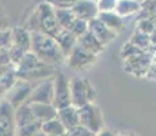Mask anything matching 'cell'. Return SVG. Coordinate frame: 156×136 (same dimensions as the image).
I'll list each match as a JSON object with an SVG mask.
<instances>
[{"mask_svg": "<svg viewBox=\"0 0 156 136\" xmlns=\"http://www.w3.org/2000/svg\"><path fill=\"white\" fill-rule=\"evenodd\" d=\"M30 31H40L49 34L52 37H57L61 31L58 22L56 18V10L48 2H42L37 6L27 19V25L25 26Z\"/></svg>", "mask_w": 156, "mask_h": 136, "instance_id": "obj_1", "label": "cell"}, {"mask_svg": "<svg viewBox=\"0 0 156 136\" xmlns=\"http://www.w3.org/2000/svg\"><path fill=\"white\" fill-rule=\"evenodd\" d=\"M31 50L40 57L41 61L53 67L67 59L56 38L40 31H31Z\"/></svg>", "mask_w": 156, "mask_h": 136, "instance_id": "obj_2", "label": "cell"}, {"mask_svg": "<svg viewBox=\"0 0 156 136\" xmlns=\"http://www.w3.org/2000/svg\"><path fill=\"white\" fill-rule=\"evenodd\" d=\"M71 91H72V105L76 108H82L90 102H95L97 90L91 83L83 78H73L71 80Z\"/></svg>", "mask_w": 156, "mask_h": 136, "instance_id": "obj_3", "label": "cell"}, {"mask_svg": "<svg viewBox=\"0 0 156 136\" xmlns=\"http://www.w3.org/2000/svg\"><path fill=\"white\" fill-rule=\"evenodd\" d=\"M79 120H80V125H84L86 128L91 129L95 134L101 132L105 128L102 109L95 102H90L84 106L79 108Z\"/></svg>", "mask_w": 156, "mask_h": 136, "instance_id": "obj_4", "label": "cell"}, {"mask_svg": "<svg viewBox=\"0 0 156 136\" xmlns=\"http://www.w3.org/2000/svg\"><path fill=\"white\" fill-rule=\"evenodd\" d=\"M55 101L53 105L57 109L67 108L72 105V91H71V80L62 72H56L55 76Z\"/></svg>", "mask_w": 156, "mask_h": 136, "instance_id": "obj_5", "label": "cell"}, {"mask_svg": "<svg viewBox=\"0 0 156 136\" xmlns=\"http://www.w3.org/2000/svg\"><path fill=\"white\" fill-rule=\"evenodd\" d=\"M95 61H97V54L86 50L79 44L73 48V50L67 57L68 67L73 71H84V69L91 67Z\"/></svg>", "mask_w": 156, "mask_h": 136, "instance_id": "obj_6", "label": "cell"}, {"mask_svg": "<svg viewBox=\"0 0 156 136\" xmlns=\"http://www.w3.org/2000/svg\"><path fill=\"white\" fill-rule=\"evenodd\" d=\"M34 87L35 86H33V83L30 80L19 78L18 82L15 83V86L4 95V98L16 108V106H19V105L25 104V102H29L30 95H31Z\"/></svg>", "mask_w": 156, "mask_h": 136, "instance_id": "obj_7", "label": "cell"}, {"mask_svg": "<svg viewBox=\"0 0 156 136\" xmlns=\"http://www.w3.org/2000/svg\"><path fill=\"white\" fill-rule=\"evenodd\" d=\"M55 101V80L53 78L50 79H44L42 82L35 84L31 95H30L29 104H53Z\"/></svg>", "mask_w": 156, "mask_h": 136, "instance_id": "obj_8", "label": "cell"}, {"mask_svg": "<svg viewBox=\"0 0 156 136\" xmlns=\"http://www.w3.org/2000/svg\"><path fill=\"white\" fill-rule=\"evenodd\" d=\"M2 136H16L15 106L5 98L2 101Z\"/></svg>", "mask_w": 156, "mask_h": 136, "instance_id": "obj_9", "label": "cell"}, {"mask_svg": "<svg viewBox=\"0 0 156 136\" xmlns=\"http://www.w3.org/2000/svg\"><path fill=\"white\" fill-rule=\"evenodd\" d=\"M72 11L79 19H84L87 22L98 18L99 15V8L98 3L94 0H77L72 7Z\"/></svg>", "mask_w": 156, "mask_h": 136, "instance_id": "obj_10", "label": "cell"}, {"mask_svg": "<svg viewBox=\"0 0 156 136\" xmlns=\"http://www.w3.org/2000/svg\"><path fill=\"white\" fill-rule=\"evenodd\" d=\"M88 30L105 45V46L117 37V33L113 31L112 29H109V27L105 25L99 18H95V19L90 20L88 22Z\"/></svg>", "mask_w": 156, "mask_h": 136, "instance_id": "obj_11", "label": "cell"}, {"mask_svg": "<svg viewBox=\"0 0 156 136\" xmlns=\"http://www.w3.org/2000/svg\"><path fill=\"white\" fill-rule=\"evenodd\" d=\"M30 105H31L35 120L41 124L56 119L57 113H58V109L53 104H38V102H35V104H30Z\"/></svg>", "mask_w": 156, "mask_h": 136, "instance_id": "obj_12", "label": "cell"}, {"mask_svg": "<svg viewBox=\"0 0 156 136\" xmlns=\"http://www.w3.org/2000/svg\"><path fill=\"white\" fill-rule=\"evenodd\" d=\"M57 119L64 124V127L67 128V131H69V129L75 128V127H77L80 124V120H79V108L71 105V106L58 109Z\"/></svg>", "mask_w": 156, "mask_h": 136, "instance_id": "obj_13", "label": "cell"}, {"mask_svg": "<svg viewBox=\"0 0 156 136\" xmlns=\"http://www.w3.org/2000/svg\"><path fill=\"white\" fill-rule=\"evenodd\" d=\"M35 121L37 120H35L31 105L29 102H25V104L15 108V124H16V128L29 125V124H33Z\"/></svg>", "mask_w": 156, "mask_h": 136, "instance_id": "obj_14", "label": "cell"}, {"mask_svg": "<svg viewBox=\"0 0 156 136\" xmlns=\"http://www.w3.org/2000/svg\"><path fill=\"white\" fill-rule=\"evenodd\" d=\"M56 40L58 42L62 53L65 54V57H68L69 53L73 50V48L77 45V40H79V38H77L69 29H62L61 31H60V34L56 37Z\"/></svg>", "mask_w": 156, "mask_h": 136, "instance_id": "obj_15", "label": "cell"}, {"mask_svg": "<svg viewBox=\"0 0 156 136\" xmlns=\"http://www.w3.org/2000/svg\"><path fill=\"white\" fill-rule=\"evenodd\" d=\"M42 64H44V61H41L40 57L33 52V50H29V52L25 54V57L22 59V61L16 65L18 74H19V75L29 74V72H33L34 69H37L38 67H41Z\"/></svg>", "mask_w": 156, "mask_h": 136, "instance_id": "obj_16", "label": "cell"}, {"mask_svg": "<svg viewBox=\"0 0 156 136\" xmlns=\"http://www.w3.org/2000/svg\"><path fill=\"white\" fill-rule=\"evenodd\" d=\"M77 44H79L80 46L84 48L86 50L97 54V56L105 49V45L102 44V42L98 40V38L95 37L91 31H90V30L88 31H86L83 35H80L79 40H77Z\"/></svg>", "mask_w": 156, "mask_h": 136, "instance_id": "obj_17", "label": "cell"}, {"mask_svg": "<svg viewBox=\"0 0 156 136\" xmlns=\"http://www.w3.org/2000/svg\"><path fill=\"white\" fill-rule=\"evenodd\" d=\"M14 45L23 48L26 50H31V31L26 27H15L12 30Z\"/></svg>", "mask_w": 156, "mask_h": 136, "instance_id": "obj_18", "label": "cell"}, {"mask_svg": "<svg viewBox=\"0 0 156 136\" xmlns=\"http://www.w3.org/2000/svg\"><path fill=\"white\" fill-rule=\"evenodd\" d=\"M141 7L143 4L140 2H137V0H118L115 13L124 18V17H129L132 14L139 13L141 10Z\"/></svg>", "mask_w": 156, "mask_h": 136, "instance_id": "obj_19", "label": "cell"}, {"mask_svg": "<svg viewBox=\"0 0 156 136\" xmlns=\"http://www.w3.org/2000/svg\"><path fill=\"white\" fill-rule=\"evenodd\" d=\"M98 18H99L109 29H112L113 31H115L117 34H118V31L124 27L122 17L117 14L115 11H112V13H99Z\"/></svg>", "mask_w": 156, "mask_h": 136, "instance_id": "obj_20", "label": "cell"}, {"mask_svg": "<svg viewBox=\"0 0 156 136\" xmlns=\"http://www.w3.org/2000/svg\"><path fill=\"white\" fill-rule=\"evenodd\" d=\"M56 10V18L57 22L61 29H69L76 19V15L73 14L72 8H55Z\"/></svg>", "mask_w": 156, "mask_h": 136, "instance_id": "obj_21", "label": "cell"}, {"mask_svg": "<svg viewBox=\"0 0 156 136\" xmlns=\"http://www.w3.org/2000/svg\"><path fill=\"white\" fill-rule=\"evenodd\" d=\"M41 129H42L46 135H53V136H61V135H64L68 132L67 128L64 127V124L60 121L57 117L53 120H49V121L44 123Z\"/></svg>", "mask_w": 156, "mask_h": 136, "instance_id": "obj_22", "label": "cell"}, {"mask_svg": "<svg viewBox=\"0 0 156 136\" xmlns=\"http://www.w3.org/2000/svg\"><path fill=\"white\" fill-rule=\"evenodd\" d=\"M41 128H42V124L35 121L33 124H29V125L16 128V136H34L37 132L41 131Z\"/></svg>", "mask_w": 156, "mask_h": 136, "instance_id": "obj_23", "label": "cell"}, {"mask_svg": "<svg viewBox=\"0 0 156 136\" xmlns=\"http://www.w3.org/2000/svg\"><path fill=\"white\" fill-rule=\"evenodd\" d=\"M69 30L76 35L77 38H79L80 35H83L86 31H88V22L84 20V19H79V18H76V19L73 20V23H72V26L69 27Z\"/></svg>", "mask_w": 156, "mask_h": 136, "instance_id": "obj_24", "label": "cell"}, {"mask_svg": "<svg viewBox=\"0 0 156 136\" xmlns=\"http://www.w3.org/2000/svg\"><path fill=\"white\" fill-rule=\"evenodd\" d=\"M117 3H118V0H99L98 2L99 13H112V11H115Z\"/></svg>", "mask_w": 156, "mask_h": 136, "instance_id": "obj_25", "label": "cell"}, {"mask_svg": "<svg viewBox=\"0 0 156 136\" xmlns=\"http://www.w3.org/2000/svg\"><path fill=\"white\" fill-rule=\"evenodd\" d=\"M132 44L136 45L137 48H147L149 45V37L147 33H143V31H139L134 38H132Z\"/></svg>", "mask_w": 156, "mask_h": 136, "instance_id": "obj_26", "label": "cell"}, {"mask_svg": "<svg viewBox=\"0 0 156 136\" xmlns=\"http://www.w3.org/2000/svg\"><path fill=\"white\" fill-rule=\"evenodd\" d=\"M68 135L69 136H97V134L95 132H92L91 129L86 128L84 125H77L75 127V128H72L68 131Z\"/></svg>", "mask_w": 156, "mask_h": 136, "instance_id": "obj_27", "label": "cell"}, {"mask_svg": "<svg viewBox=\"0 0 156 136\" xmlns=\"http://www.w3.org/2000/svg\"><path fill=\"white\" fill-rule=\"evenodd\" d=\"M55 8H72L77 0H45Z\"/></svg>", "mask_w": 156, "mask_h": 136, "instance_id": "obj_28", "label": "cell"}, {"mask_svg": "<svg viewBox=\"0 0 156 136\" xmlns=\"http://www.w3.org/2000/svg\"><path fill=\"white\" fill-rule=\"evenodd\" d=\"M14 45V35L11 30H4L2 33V48H5V49H10Z\"/></svg>", "mask_w": 156, "mask_h": 136, "instance_id": "obj_29", "label": "cell"}, {"mask_svg": "<svg viewBox=\"0 0 156 136\" xmlns=\"http://www.w3.org/2000/svg\"><path fill=\"white\" fill-rule=\"evenodd\" d=\"M97 136H117V134L114 131H112V129H106L103 128L101 132H98Z\"/></svg>", "mask_w": 156, "mask_h": 136, "instance_id": "obj_30", "label": "cell"}, {"mask_svg": "<svg viewBox=\"0 0 156 136\" xmlns=\"http://www.w3.org/2000/svg\"><path fill=\"white\" fill-rule=\"evenodd\" d=\"M117 136H139V135L134 134V132H132V131H124V132L117 134Z\"/></svg>", "mask_w": 156, "mask_h": 136, "instance_id": "obj_31", "label": "cell"}, {"mask_svg": "<svg viewBox=\"0 0 156 136\" xmlns=\"http://www.w3.org/2000/svg\"><path fill=\"white\" fill-rule=\"evenodd\" d=\"M34 136H48V135L45 134V132L42 131V129H41V131H40V132H37V134H35Z\"/></svg>", "mask_w": 156, "mask_h": 136, "instance_id": "obj_32", "label": "cell"}, {"mask_svg": "<svg viewBox=\"0 0 156 136\" xmlns=\"http://www.w3.org/2000/svg\"><path fill=\"white\" fill-rule=\"evenodd\" d=\"M61 136H69V135H68V132H67V134H64V135H61Z\"/></svg>", "mask_w": 156, "mask_h": 136, "instance_id": "obj_33", "label": "cell"}, {"mask_svg": "<svg viewBox=\"0 0 156 136\" xmlns=\"http://www.w3.org/2000/svg\"><path fill=\"white\" fill-rule=\"evenodd\" d=\"M94 2H97V3H98V2H99V0H94Z\"/></svg>", "mask_w": 156, "mask_h": 136, "instance_id": "obj_34", "label": "cell"}, {"mask_svg": "<svg viewBox=\"0 0 156 136\" xmlns=\"http://www.w3.org/2000/svg\"><path fill=\"white\" fill-rule=\"evenodd\" d=\"M48 136H53V135H48Z\"/></svg>", "mask_w": 156, "mask_h": 136, "instance_id": "obj_35", "label": "cell"}]
</instances>
